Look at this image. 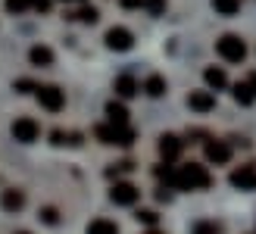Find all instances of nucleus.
I'll list each match as a JSON object with an SVG mask.
<instances>
[{"label": "nucleus", "instance_id": "nucleus-1", "mask_svg": "<svg viewBox=\"0 0 256 234\" xmlns=\"http://www.w3.org/2000/svg\"><path fill=\"white\" fill-rule=\"evenodd\" d=\"M156 178H162L169 188H178V190H206V188H212V175L206 172V166H200V162H184V166L166 162V168H156Z\"/></svg>", "mask_w": 256, "mask_h": 234}, {"label": "nucleus", "instance_id": "nucleus-2", "mask_svg": "<svg viewBox=\"0 0 256 234\" xmlns=\"http://www.w3.org/2000/svg\"><path fill=\"white\" fill-rule=\"evenodd\" d=\"M216 54L225 62H244L247 60V44H244V38H238V34H222L219 41H216Z\"/></svg>", "mask_w": 256, "mask_h": 234}, {"label": "nucleus", "instance_id": "nucleus-3", "mask_svg": "<svg viewBox=\"0 0 256 234\" xmlns=\"http://www.w3.org/2000/svg\"><path fill=\"white\" fill-rule=\"evenodd\" d=\"M94 134H97V140L100 144H119V147H128L134 140V132L128 125H97L94 128Z\"/></svg>", "mask_w": 256, "mask_h": 234}, {"label": "nucleus", "instance_id": "nucleus-4", "mask_svg": "<svg viewBox=\"0 0 256 234\" xmlns=\"http://www.w3.org/2000/svg\"><path fill=\"white\" fill-rule=\"evenodd\" d=\"M10 132H12V138H16L19 144H34V140L41 138V125L34 119H28V116H19V119L10 125Z\"/></svg>", "mask_w": 256, "mask_h": 234}, {"label": "nucleus", "instance_id": "nucleus-5", "mask_svg": "<svg viewBox=\"0 0 256 234\" xmlns=\"http://www.w3.org/2000/svg\"><path fill=\"white\" fill-rule=\"evenodd\" d=\"M34 90H38V103H41L47 112H60L62 106H66V94H62L56 84H41Z\"/></svg>", "mask_w": 256, "mask_h": 234}, {"label": "nucleus", "instance_id": "nucleus-6", "mask_svg": "<svg viewBox=\"0 0 256 234\" xmlns=\"http://www.w3.org/2000/svg\"><path fill=\"white\" fill-rule=\"evenodd\" d=\"M110 200L116 206H134L140 200V190H138V184H132V181H116V184L110 188Z\"/></svg>", "mask_w": 256, "mask_h": 234}, {"label": "nucleus", "instance_id": "nucleus-7", "mask_svg": "<svg viewBox=\"0 0 256 234\" xmlns=\"http://www.w3.org/2000/svg\"><path fill=\"white\" fill-rule=\"evenodd\" d=\"M106 47L110 50H132V44H134V34L128 32V28H122V25H112V28L106 32Z\"/></svg>", "mask_w": 256, "mask_h": 234}, {"label": "nucleus", "instance_id": "nucleus-8", "mask_svg": "<svg viewBox=\"0 0 256 234\" xmlns=\"http://www.w3.org/2000/svg\"><path fill=\"white\" fill-rule=\"evenodd\" d=\"M228 181H232V188L256 190V166H240V168H234V172L228 175Z\"/></svg>", "mask_w": 256, "mask_h": 234}, {"label": "nucleus", "instance_id": "nucleus-9", "mask_svg": "<svg viewBox=\"0 0 256 234\" xmlns=\"http://www.w3.org/2000/svg\"><path fill=\"white\" fill-rule=\"evenodd\" d=\"M206 160L212 166L232 162V144H225V140H210V144H206Z\"/></svg>", "mask_w": 256, "mask_h": 234}, {"label": "nucleus", "instance_id": "nucleus-10", "mask_svg": "<svg viewBox=\"0 0 256 234\" xmlns=\"http://www.w3.org/2000/svg\"><path fill=\"white\" fill-rule=\"evenodd\" d=\"M188 106L194 112H212L216 110V97L210 94V90H190V94H188Z\"/></svg>", "mask_w": 256, "mask_h": 234}, {"label": "nucleus", "instance_id": "nucleus-11", "mask_svg": "<svg viewBox=\"0 0 256 234\" xmlns=\"http://www.w3.org/2000/svg\"><path fill=\"white\" fill-rule=\"evenodd\" d=\"M156 147H160V156H162L166 162H175L178 156H182V147H184V144H182V140H178L175 134H162Z\"/></svg>", "mask_w": 256, "mask_h": 234}, {"label": "nucleus", "instance_id": "nucleus-12", "mask_svg": "<svg viewBox=\"0 0 256 234\" xmlns=\"http://www.w3.org/2000/svg\"><path fill=\"white\" fill-rule=\"evenodd\" d=\"M0 206H4L6 212H19L22 206H25V194H22L19 188H6L4 197H0Z\"/></svg>", "mask_w": 256, "mask_h": 234}, {"label": "nucleus", "instance_id": "nucleus-13", "mask_svg": "<svg viewBox=\"0 0 256 234\" xmlns=\"http://www.w3.org/2000/svg\"><path fill=\"white\" fill-rule=\"evenodd\" d=\"M28 60H32V66H54V50L44 44H34L28 50Z\"/></svg>", "mask_w": 256, "mask_h": 234}, {"label": "nucleus", "instance_id": "nucleus-14", "mask_svg": "<svg viewBox=\"0 0 256 234\" xmlns=\"http://www.w3.org/2000/svg\"><path fill=\"white\" fill-rule=\"evenodd\" d=\"M203 78H206V84H210L212 90H222V88L228 84V75H225V69H219V66H210L206 72H203Z\"/></svg>", "mask_w": 256, "mask_h": 234}, {"label": "nucleus", "instance_id": "nucleus-15", "mask_svg": "<svg viewBox=\"0 0 256 234\" xmlns=\"http://www.w3.org/2000/svg\"><path fill=\"white\" fill-rule=\"evenodd\" d=\"M106 116H110V125H128V110L116 100L106 103Z\"/></svg>", "mask_w": 256, "mask_h": 234}, {"label": "nucleus", "instance_id": "nucleus-16", "mask_svg": "<svg viewBox=\"0 0 256 234\" xmlns=\"http://www.w3.org/2000/svg\"><path fill=\"white\" fill-rule=\"evenodd\" d=\"M116 94L119 97H134L138 94V82H134L132 75H119L116 78Z\"/></svg>", "mask_w": 256, "mask_h": 234}, {"label": "nucleus", "instance_id": "nucleus-17", "mask_svg": "<svg viewBox=\"0 0 256 234\" xmlns=\"http://www.w3.org/2000/svg\"><path fill=\"white\" fill-rule=\"evenodd\" d=\"M88 234H119V225L110 222V218H94V222L88 225Z\"/></svg>", "mask_w": 256, "mask_h": 234}, {"label": "nucleus", "instance_id": "nucleus-18", "mask_svg": "<svg viewBox=\"0 0 256 234\" xmlns=\"http://www.w3.org/2000/svg\"><path fill=\"white\" fill-rule=\"evenodd\" d=\"M144 90H147L150 97H162L166 94V78L162 75H150L147 82H144Z\"/></svg>", "mask_w": 256, "mask_h": 234}, {"label": "nucleus", "instance_id": "nucleus-19", "mask_svg": "<svg viewBox=\"0 0 256 234\" xmlns=\"http://www.w3.org/2000/svg\"><path fill=\"white\" fill-rule=\"evenodd\" d=\"M212 10L219 12V16H238L240 0H212Z\"/></svg>", "mask_w": 256, "mask_h": 234}, {"label": "nucleus", "instance_id": "nucleus-20", "mask_svg": "<svg viewBox=\"0 0 256 234\" xmlns=\"http://www.w3.org/2000/svg\"><path fill=\"white\" fill-rule=\"evenodd\" d=\"M232 94H234V100L240 103V106H250V103H253V90H250V84H247V82H244V84L238 82V84L232 88Z\"/></svg>", "mask_w": 256, "mask_h": 234}, {"label": "nucleus", "instance_id": "nucleus-21", "mask_svg": "<svg viewBox=\"0 0 256 234\" xmlns=\"http://www.w3.org/2000/svg\"><path fill=\"white\" fill-rule=\"evenodd\" d=\"M225 228L219 225V222H212V218H203V222H197L194 225V234H222Z\"/></svg>", "mask_w": 256, "mask_h": 234}, {"label": "nucleus", "instance_id": "nucleus-22", "mask_svg": "<svg viewBox=\"0 0 256 234\" xmlns=\"http://www.w3.org/2000/svg\"><path fill=\"white\" fill-rule=\"evenodd\" d=\"M75 19H78V22H88V25H94V22L100 19V12H97V6H82L78 12H75Z\"/></svg>", "mask_w": 256, "mask_h": 234}, {"label": "nucleus", "instance_id": "nucleus-23", "mask_svg": "<svg viewBox=\"0 0 256 234\" xmlns=\"http://www.w3.org/2000/svg\"><path fill=\"white\" fill-rule=\"evenodd\" d=\"M134 218H138V222H144V225H156V222H160V216L153 212V210H138Z\"/></svg>", "mask_w": 256, "mask_h": 234}, {"label": "nucleus", "instance_id": "nucleus-24", "mask_svg": "<svg viewBox=\"0 0 256 234\" xmlns=\"http://www.w3.org/2000/svg\"><path fill=\"white\" fill-rule=\"evenodd\" d=\"M144 6L150 10V16H162V10H166V0H144Z\"/></svg>", "mask_w": 256, "mask_h": 234}, {"label": "nucleus", "instance_id": "nucleus-25", "mask_svg": "<svg viewBox=\"0 0 256 234\" xmlns=\"http://www.w3.org/2000/svg\"><path fill=\"white\" fill-rule=\"evenodd\" d=\"M32 6V0H6V10L10 12H25Z\"/></svg>", "mask_w": 256, "mask_h": 234}, {"label": "nucleus", "instance_id": "nucleus-26", "mask_svg": "<svg viewBox=\"0 0 256 234\" xmlns=\"http://www.w3.org/2000/svg\"><path fill=\"white\" fill-rule=\"evenodd\" d=\"M41 218H44L47 225H56V222H60V216H56L54 206H44V210H41Z\"/></svg>", "mask_w": 256, "mask_h": 234}, {"label": "nucleus", "instance_id": "nucleus-27", "mask_svg": "<svg viewBox=\"0 0 256 234\" xmlns=\"http://www.w3.org/2000/svg\"><path fill=\"white\" fill-rule=\"evenodd\" d=\"M32 10H38V12H50V0H32Z\"/></svg>", "mask_w": 256, "mask_h": 234}, {"label": "nucleus", "instance_id": "nucleus-28", "mask_svg": "<svg viewBox=\"0 0 256 234\" xmlns=\"http://www.w3.org/2000/svg\"><path fill=\"white\" fill-rule=\"evenodd\" d=\"M119 4H122L125 10H138V6H144V0H119Z\"/></svg>", "mask_w": 256, "mask_h": 234}, {"label": "nucleus", "instance_id": "nucleus-29", "mask_svg": "<svg viewBox=\"0 0 256 234\" xmlns=\"http://www.w3.org/2000/svg\"><path fill=\"white\" fill-rule=\"evenodd\" d=\"M50 138H54V144H66V138H69V134H66V132H54Z\"/></svg>", "mask_w": 256, "mask_h": 234}, {"label": "nucleus", "instance_id": "nucleus-30", "mask_svg": "<svg viewBox=\"0 0 256 234\" xmlns=\"http://www.w3.org/2000/svg\"><path fill=\"white\" fill-rule=\"evenodd\" d=\"M247 84H250V90H253V97H256V72H253V75L247 78Z\"/></svg>", "mask_w": 256, "mask_h": 234}, {"label": "nucleus", "instance_id": "nucleus-31", "mask_svg": "<svg viewBox=\"0 0 256 234\" xmlns=\"http://www.w3.org/2000/svg\"><path fill=\"white\" fill-rule=\"evenodd\" d=\"M147 234H162V231H156V228H153V231H147Z\"/></svg>", "mask_w": 256, "mask_h": 234}, {"label": "nucleus", "instance_id": "nucleus-32", "mask_svg": "<svg viewBox=\"0 0 256 234\" xmlns=\"http://www.w3.org/2000/svg\"><path fill=\"white\" fill-rule=\"evenodd\" d=\"M16 234H32V231H16Z\"/></svg>", "mask_w": 256, "mask_h": 234}, {"label": "nucleus", "instance_id": "nucleus-33", "mask_svg": "<svg viewBox=\"0 0 256 234\" xmlns=\"http://www.w3.org/2000/svg\"><path fill=\"white\" fill-rule=\"evenodd\" d=\"M69 4H82V0H69Z\"/></svg>", "mask_w": 256, "mask_h": 234}]
</instances>
